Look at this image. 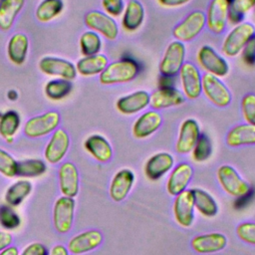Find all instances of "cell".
<instances>
[{"label": "cell", "mask_w": 255, "mask_h": 255, "mask_svg": "<svg viewBox=\"0 0 255 255\" xmlns=\"http://www.w3.org/2000/svg\"><path fill=\"white\" fill-rule=\"evenodd\" d=\"M139 73L138 64L131 58H124L109 64L100 74L102 85L128 83L134 80Z\"/></svg>", "instance_id": "1"}, {"label": "cell", "mask_w": 255, "mask_h": 255, "mask_svg": "<svg viewBox=\"0 0 255 255\" xmlns=\"http://www.w3.org/2000/svg\"><path fill=\"white\" fill-rule=\"evenodd\" d=\"M216 176L222 189L234 198L246 197L251 192V185L231 165L223 164L219 166Z\"/></svg>", "instance_id": "2"}, {"label": "cell", "mask_w": 255, "mask_h": 255, "mask_svg": "<svg viewBox=\"0 0 255 255\" xmlns=\"http://www.w3.org/2000/svg\"><path fill=\"white\" fill-rule=\"evenodd\" d=\"M254 35L255 27L251 23L242 22L237 24L224 38L221 46L222 53L227 57L237 56Z\"/></svg>", "instance_id": "3"}, {"label": "cell", "mask_w": 255, "mask_h": 255, "mask_svg": "<svg viewBox=\"0 0 255 255\" xmlns=\"http://www.w3.org/2000/svg\"><path fill=\"white\" fill-rule=\"evenodd\" d=\"M60 122L61 117L58 112L48 111L30 118L24 126V133L30 138L42 137L56 130Z\"/></svg>", "instance_id": "4"}, {"label": "cell", "mask_w": 255, "mask_h": 255, "mask_svg": "<svg viewBox=\"0 0 255 255\" xmlns=\"http://www.w3.org/2000/svg\"><path fill=\"white\" fill-rule=\"evenodd\" d=\"M185 52V46L182 42L177 40L170 42L158 65L160 75L165 77H174L177 75L184 64Z\"/></svg>", "instance_id": "5"}, {"label": "cell", "mask_w": 255, "mask_h": 255, "mask_svg": "<svg viewBox=\"0 0 255 255\" xmlns=\"http://www.w3.org/2000/svg\"><path fill=\"white\" fill-rule=\"evenodd\" d=\"M206 25L205 14L196 10L189 13L172 30L173 37L179 42H190L204 29Z\"/></svg>", "instance_id": "6"}, {"label": "cell", "mask_w": 255, "mask_h": 255, "mask_svg": "<svg viewBox=\"0 0 255 255\" xmlns=\"http://www.w3.org/2000/svg\"><path fill=\"white\" fill-rule=\"evenodd\" d=\"M76 202L74 198L68 196L59 197L53 207V224L57 232L68 233L74 222Z\"/></svg>", "instance_id": "7"}, {"label": "cell", "mask_w": 255, "mask_h": 255, "mask_svg": "<svg viewBox=\"0 0 255 255\" xmlns=\"http://www.w3.org/2000/svg\"><path fill=\"white\" fill-rule=\"evenodd\" d=\"M197 61L206 74H210L217 78L225 77L229 72L227 61L211 46L203 45L200 47L197 52Z\"/></svg>", "instance_id": "8"}, {"label": "cell", "mask_w": 255, "mask_h": 255, "mask_svg": "<svg viewBox=\"0 0 255 255\" xmlns=\"http://www.w3.org/2000/svg\"><path fill=\"white\" fill-rule=\"evenodd\" d=\"M201 87L204 96L216 107L224 108L231 103V93L219 78L204 74L201 79Z\"/></svg>", "instance_id": "9"}, {"label": "cell", "mask_w": 255, "mask_h": 255, "mask_svg": "<svg viewBox=\"0 0 255 255\" xmlns=\"http://www.w3.org/2000/svg\"><path fill=\"white\" fill-rule=\"evenodd\" d=\"M84 21L88 28L110 41L116 40L119 35V27L116 20L104 12L91 11L86 14Z\"/></svg>", "instance_id": "10"}, {"label": "cell", "mask_w": 255, "mask_h": 255, "mask_svg": "<svg viewBox=\"0 0 255 255\" xmlns=\"http://www.w3.org/2000/svg\"><path fill=\"white\" fill-rule=\"evenodd\" d=\"M194 198L191 189H185L174 196L172 203L173 217L178 225L188 228L194 221Z\"/></svg>", "instance_id": "11"}, {"label": "cell", "mask_w": 255, "mask_h": 255, "mask_svg": "<svg viewBox=\"0 0 255 255\" xmlns=\"http://www.w3.org/2000/svg\"><path fill=\"white\" fill-rule=\"evenodd\" d=\"M178 75L184 97L188 100L197 99L202 92V76L198 68L190 62H186L182 65Z\"/></svg>", "instance_id": "12"}, {"label": "cell", "mask_w": 255, "mask_h": 255, "mask_svg": "<svg viewBox=\"0 0 255 255\" xmlns=\"http://www.w3.org/2000/svg\"><path fill=\"white\" fill-rule=\"evenodd\" d=\"M39 69L48 76L72 81L77 76V70L73 63L68 60L47 56L39 61Z\"/></svg>", "instance_id": "13"}, {"label": "cell", "mask_w": 255, "mask_h": 255, "mask_svg": "<svg viewBox=\"0 0 255 255\" xmlns=\"http://www.w3.org/2000/svg\"><path fill=\"white\" fill-rule=\"evenodd\" d=\"M103 234L97 229L83 231L73 236L67 245V249L74 255H83L97 249L103 242Z\"/></svg>", "instance_id": "14"}, {"label": "cell", "mask_w": 255, "mask_h": 255, "mask_svg": "<svg viewBox=\"0 0 255 255\" xmlns=\"http://www.w3.org/2000/svg\"><path fill=\"white\" fill-rule=\"evenodd\" d=\"M69 134L63 128H57L52 132V135L46 144L44 150V157L49 163L56 164L65 157L69 150Z\"/></svg>", "instance_id": "15"}, {"label": "cell", "mask_w": 255, "mask_h": 255, "mask_svg": "<svg viewBox=\"0 0 255 255\" xmlns=\"http://www.w3.org/2000/svg\"><path fill=\"white\" fill-rule=\"evenodd\" d=\"M134 181L135 176L132 170L123 168L117 171L114 174L109 187V195L111 199L115 202L124 201L129 194Z\"/></svg>", "instance_id": "16"}, {"label": "cell", "mask_w": 255, "mask_h": 255, "mask_svg": "<svg viewBox=\"0 0 255 255\" xmlns=\"http://www.w3.org/2000/svg\"><path fill=\"white\" fill-rule=\"evenodd\" d=\"M228 0H211L205 14L206 26L214 34H221L228 21Z\"/></svg>", "instance_id": "17"}, {"label": "cell", "mask_w": 255, "mask_h": 255, "mask_svg": "<svg viewBox=\"0 0 255 255\" xmlns=\"http://www.w3.org/2000/svg\"><path fill=\"white\" fill-rule=\"evenodd\" d=\"M193 175V167L187 162L176 164L167 177L165 188L169 195L175 196L187 189Z\"/></svg>", "instance_id": "18"}, {"label": "cell", "mask_w": 255, "mask_h": 255, "mask_svg": "<svg viewBox=\"0 0 255 255\" xmlns=\"http://www.w3.org/2000/svg\"><path fill=\"white\" fill-rule=\"evenodd\" d=\"M174 165L173 156L165 151L157 152L151 155L144 163L143 172L147 179L158 180L166 175Z\"/></svg>", "instance_id": "19"}, {"label": "cell", "mask_w": 255, "mask_h": 255, "mask_svg": "<svg viewBox=\"0 0 255 255\" xmlns=\"http://www.w3.org/2000/svg\"><path fill=\"white\" fill-rule=\"evenodd\" d=\"M200 133L199 125L194 119L184 120L180 125L175 142L176 152L179 154H187L191 152Z\"/></svg>", "instance_id": "20"}, {"label": "cell", "mask_w": 255, "mask_h": 255, "mask_svg": "<svg viewBox=\"0 0 255 255\" xmlns=\"http://www.w3.org/2000/svg\"><path fill=\"white\" fill-rule=\"evenodd\" d=\"M59 188L64 196L72 197L78 195L80 189V175L76 165L70 161L62 163L58 170Z\"/></svg>", "instance_id": "21"}, {"label": "cell", "mask_w": 255, "mask_h": 255, "mask_svg": "<svg viewBox=\"0 0 255 255\" xmlns=\"http://www.w3.org/2000/svg\"><path fill=\"white\" fill-rule=\"evenodd\" d=\"M150 95L143 90L135 91L118 99L116 108L119 113L125 116L135 115L149 106Z\"/></svg>", "instance_id": "22"}, {"label": "cell", "mask_w": 255, "mask_h": 255, "mask_svg": "<svg viewBox=\"0 0 255 255\" xmlns=\"http://www.w3.org/2000/svg\"><path fill=\"white\" fill-rule=\"evenodd\" d=\"M190 245L198 254H213L226 247L227 237L219 232L199 234L192 238Z\"/></svg>", "instance_id": "23"}, {"label": "cell", "mask_w": 255, "mask_h": 255, "mask_svg": "<svg viewBox=\"0 0 255 255\" xmlns=\"http://www.w3.org/2000/svg\"><path fill=\"white\" fill-rule=\"evenodd\" d=\"M185 97L175 87L158 88L150 95V107L155 110H163L180 106L184 103Z\"/></svg>", "instance_id": "24"}, {"label": "cell", "mask_w": 255, "mask_h": 255, "mask_svg": "<svg viewBox=\"0 0 255 255\" xmlns=\"http://www.w3.org/2000/svg\"><path fill=\"white\" fill-rule=\"evenodd\" d=\"M162 118L155 110L141 114L133 123L131 128L132 135L135 138L143 139L154 133L161 126Z\"/></svg>", "instance_id": "25"}, {"label": "cell", "mask_w": 255, "mask_h": 255, "mask_svg": "<svg viewBox=\"0 0 255 255\" xmlns=\"http://www.w3.org/2000/svg\"><path fill=\"white\" fill-rule=\"evenodd\" d=\"M84 147L97 161L106 163L113 157V147L109 140L101 134H92L84 141Z\"/></svg>", "instance_id": "26"}, {"label": "cell", "mask_w": 255, "mask_h": 255, "mask_svg": "<svg viewBox=\"0 0 255 255\" xmlns=\"http://www.w3.org/2000/svg\"><path fill=\"white\" fill-rule=\"evenodd\" d=\"M226 144L231 147L255 144V126L240 124L233 127L226 134Z\"/></svg>", "instance_id": "27"}, {"label": "cell", "mask_w": 255, "mask_h": 255, "mask_svg": "<svg viewBox=\"0 0 255 255\" xmlns=\"http://www.w3.org/2000/svg\"><path fill=\"white\" fill-rule=\"evenodd\" d=\"M144 19V8L138 0H129L125 6L122 26L128 32H133L137 30Z\"/></svg>", "instance_id": "28"}, {"label": "cell", "mask_w": 255, "mask_h": 255, "mask_svg": "<svg viewBox=\"0 0 255 255\" xmlns=\"http://www.w3.org/2000/svg\"><path fill=\"white\" fill-rule=\"evenodd\" d=\"M28 50L29 39L24 33L19 32L11 36L7 45V55L13 64L17 66L24 64L27 58Z\"/></svg>", "instance_id": "29"}, {"label": "cell", "mask_w": 255, "mask_h": 255, "mask_svg": "<svg viewBox=\"0 0 255 255\" xmlns=\"http://www.w3.org/2000/svg\"><path fill=\"white\" fill-rule=\"evenodd\" d=\"M109 65L108 58L103 54L86 56L81 58L76 64L77 73L84 77L100 75Z\"/></svg>", "instance_id": "30"}, {"label": "cell", "mask_w": 255, "mask_h": 255, "mask_svg": "<svg viewBox=\"0 0 255 255\" xmlns=\"http://www.w3.org/2000/svg\"><path fill=\"white\" fill-rule=\"evenodd\" d=\"M25 0H2L0 4V30L8 31L22 11Z\"/></svg>", "instance_id": "31"}, {"label": "cell", "mask_w": 255, "mask_h": 255, "mask_svg": "<svg viewBox=\"0 0 255 255\" xmlns=\"http://www.w3.org/2000/svg\"><path fill=\"white\" fill-rule=\"evenodd\" d=\"M194 198V207L204 217H214L218 212V205L214 197L201 188L191 189Z\"/></svg>", "instance_id": "32"}, {"label": "cell", "mask_w": 255, "mask_h": 255, "mask_svg": "<svg viewBox=\"0 0 255 255\" xmlns=\"http://www.w3.org/2000/svg\"><path fill=\"white\" fill-rule=\"evenodd\" d=\"M20 116L14 110L0 113V135L8 142L12 143L14 135L20 128Z\"/></svg>", "instance_id": "33"}, {"label": "cell", "mask_w": 255, "mask_h": 255, "mask_svg": "<svg viewBox=\"0 0 255 255\" xmlns=\"http://www.w3.org/2000/svg\"><path fill=\"white\" fill-rule=\"evenodd\" d=\"M32 191V184L29 180L20 179L11 184L4 195L5 201L10 206H17L22 203Z\"/></svg>", "instance_id": "34"}, {"label": "cell", "mask_w": 255, "mask_h": 255, "mask_svg": "<svg viewBox=\"0 0 255 255\" xmlns=\"http://www.w3.org/2000/svg\"><path fill=\"white\" fill-rule=\"evenodd\" d=\"M72 81L60 78L48 81L44 88L46 97L52 101H60L66 98L72 92Z\"/></svg>", "instance_id": "35"}, {"label": "cell", "mask_w": 255, "mask_h": 255, "mask_svg": "<svg viewBox=\"0 0 255 255\" xmlns=\"http://www.w3.org/2000/svg\"><path fill=\"white\" fill-rule=\"evenodd\" d=\"M63 9V0H42L36 8L35 16L39 22L46 23L59 16Z\"/></svg>", "instance_id": "36"}, {"label": "cell", "mask_w": 255, "mask_h": 255, "mask_svg": "<svg viewBox=\"0 0 255 255\" xmlns=\"http://www.w3.org/2000/svg\"><path fill=\"white\" fill-rule=\"evenodd\" d=\"M47 165L42 159L30 158L17 161L16 176L20 177H37L45 173Z\"/></svg>", "instance_id": "37"}, {"label": "cell", "mask_w": 255, "mask_h": 255, "mask_svg": "<svg viewBox=\"0 0 255 255\" xmlns=\"http://www.w3.org/2000/svg\"><path fill=\"white\" fill-rule=\"evenodd\" d=\"M102 45L103 43L100 35L92 30L84 32L80 37V50L84 57L99 54Z\"/></svg>", "instance_id": "38"}, {"label": "cell", "mask_w": 255, "mask_h": 255, "mask_svg": "<svg viewBox=\"0 0 255 255\" xmlns=\"http://www.w3.org/2000/svg\"><path fill=\"white\" fill-rule=\"evenodd\" d=\"M255 7V0H232L229 4L228 21L231 24H240L247 12Z\"/></svg>", "instance_id": "39"}, {"label": "cell", "mask_w": 255, "mask_h": 255, "mask_svg": "<svg viewBox=\"0 0 255 255\" xmlns=\"http://www.w3.org/2000/svg\"><path fill=\"white\" fill-rule=\"evenodd\" d=\"M212 154V143L205 133H200L195 145L191 150L192 159L196 162L206 161Z\"/></svg>", "instance_id": "40"}, {"label": "cell", "mask_w": 255, "mask_h": 255, "mask_svg": "<svg viewBox=\"0 0 255 255\" xmlns=\"http://www.w3.org/2000/svg\"><path fill=\"white\" fill-rule=\"evenodd\" d=\"M20 223V217L12 206L8 204L0 206V225L2 227L8 230H13L18 228Z\"/></svg>", "instance_id": "41"}, {"label": "cell", "mask_w": 255, "mask_h": 255, "mask_svg": "<svg viewBox=\"0 0 255 255\" xmlns=\"http://www.w3.org/2000/svg\"><path fill=\"white\" fill-rule=\"evenodd\" d=\"M16 159L6 150L0 148V173L6 177L16 176Z\"/></svg>", "instance_id": "42"}, {"label": "cell", "mask_w": 255, "mask_h": 255, "mask_svg": "<svg viewBox=\"0 0 255 255\" xmlns=\"http://www.w3.org/2000/svg\"><path fill=\"white\" fill-rule=\"evenodd\" d=\"M241 113L246 124L255 126V94H246L242 98Z\"/></svg>", "instance_id": "43"}, {"label": "cell", "mask_w": 255, "mask_h": 255, "mask_svg": "<svg viewBox=\"0 0 255 255\" xmlns=\"http://www.w3.org/2000/svg\"><path fill=\"white\" fill-rule=\"evenodd\" d=\"M236 235L238 238L250 245H255V222H241L236 227Z\"/></svg>", "instance_id": "44"}, {"label": "cell", "mask_w": 255, "mask_h": 255, "mask_svg": "<svg viewBox=\"0 0 255 255\" xmlns=\"http://www.w3.org/2000/svg\"><path fill=\"white\" fill-rule=\"evenodd\" d=\"M102 6L106 14L111 17H119L125 9L124 0H102Z\"/></svg>", "instance_id": "45"}, {"label": "cell", "mask_w": 255, "mask_h": 255, "mask_svg": "<svg viewBox=\"0 0 255 255\" xmlns=\"http://www.w3.org/2000/svg\"><path fill=\"white\" fill-rule=\"evenodd\" d=\"M241 59L246 66H255V35L246 43L242 49Z\"/></svg>", "instance_id": "46"}, {"label": "cell", "mask_w": 255, "mask_h": 255, "mask_svg": "<svg viewBox=\"0 0 255 255\" xmlns=\"http://www.w3.org/2000/svg\"><path fill=\"white\" fill-rule=\"evenodd\" d=\"M19 255H48V249L42 243L33 242L27 245Z\"/></svg>", "instance_id": "47"}, {"label": "cell", "mask_w": 255, "mask_h": 255, "mask_svg": "<svg viewBox=\"0 0 255 255\" xmlns=\"http://www.w3.org/2000/svg\"><path fill=\"white\" fill-rule=\"evenodd\" d=\"M190 0H157L158 4L166 8H176L187 4Z\"/></svg>", "instance_id": "48"}, {"label": "cell", "mask_w": 255, "mask_h": 255, "mask_svg": "<svg viewBox=\"0 0 255 255\" xmlns=\"http://www.w3.org/2000/svg\"><path fill=\"white\" fill-rule=\"evenodd\" d=\"M13 241L12 235L7 231H0V252L11 245Z\"/></svg>", "instance_id": "49"}, {"label": "cell", "mask_w": 255, "mask_h": 255, "mask_svg": "<svg viewBox=\"0 0 255 255\" xmlns=\"http://www.w3.org/2000/svg\"><path fill=\"white\" fill-rule=\"evenodd\" d=\"M49 255H70V252L68 251L67 247H65L64 245L57 244L52 247Z\"/></svg>", "instance_id": "50"}, {"label": "cell", "mask_w": 255, "mask_h": 255, "mask_svg": "<svg viewBox=\"0 0 255 255\" xmlns=\"http://www.w3.org/2000/svg\"><path fill=\"white\" fill-rule=\"evenodd\" d=\"M159 88L163 87H174L173 85V77H165V76H160L159 82H158Z\"/></svg>", "instance_id": "51"}, {"label": "cell", "mask_w": 255, "mask_h": 255, "mask_svg": "<svg viewBox=\"0 0 255 255\" xmlns=\"http://www.w3.org/2000/svg\"><path fill=\"white\" fill-rule=\"evenodd\" d=\"M0 255H19V250L16 246H9L1 251Z\"/></svg>", "instance_id": "52"}, {"label": "cell", "mask_w": 255, "mask_h": 255, "mask_svg": "<svg viewBox=\"0 0 255 255\" xmlns=\"http://www.w3.org/2000/svg\"><path fill=\"white\" fill-rule=\"evenodd\" d=\"M7 97H8L9 100L15 101V100H17V98H18V93H17V91H15V90H10V91H8V93H7Z\"/></svg>", "instance_id": "53"}, {"label": "cell", "mask_w": 255, "mask_h": 255, "mask_svg": "<svg viewBox=\"0 0 255 255\" xmlns=\"http://www.w3.org/2000/svg\"><path fill=\"white\" fill-rule=\"evenodd\" d=\"M1 1H2V0H0V4H1Z\"/></svg>", "instance_id": "54"}]
</instances>
